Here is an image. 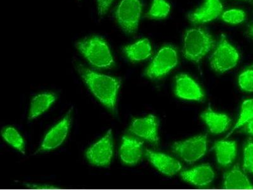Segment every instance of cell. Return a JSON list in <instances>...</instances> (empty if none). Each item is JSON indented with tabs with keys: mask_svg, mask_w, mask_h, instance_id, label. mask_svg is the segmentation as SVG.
Segmentation results:
<instances>
[{
	"mask_svg": "<svg viewBox=\"0 0 253 190\" xmlns=\"http://www.w3.org/2000/svg\"><path fill=\"white\" fill-rule=\"evenodd\" d=\"M207 135L196 136L184 141L174 142L171 149L187 164H193L207 152Z\"/></svg>",
	"mask_w": 253,
	"mask_h": 190,
	"instance_id": "cell-5",
	"label": "cell"
},
{
	"mask_svg": "<svg viewBox=\"0 0 253 190\" xmlns=\"http://www.w3.org/2000/svg\"><path fill=\"white\" fill-rule=\"evenodd\" d=\"M216 159L219 164L227 166L233 163L237 155V143L234 141L220 140L214 142Z\"/></svg>",
	"mask_w": 253,
	"mask_h": 190,
	"instance_id": "cell-19",
	"label": "cell"
},
{
	"mask_svg": "<svg viewBox=\"0 0 253 190\" xmlns=\"http://www.w3.org/2000/svg\"><path fill=\"white\" fill-rule=\"evenodd\" d=\"M238 83L244 91L253 92V65L242 72L239 76Z\"/></svg>",
	"mask_w": 253,
	"mask_h": 190,
	"instance_id": "cell-25",
	"label": "cell"
},
{
	"mask_svg": "<svg viewBox=\"0 0 253 190\" xmlns=\"http://www.w3.org/2000/svg\"><path fill=\"white\" fill-rule=\"evenodd\" d=\"M115 0H96L97 7H98V13L99 17H103L114 3Z\"/></svg>",
	"mask_w": 253,
	"mask_h": 190,
	"instance_id": "cell-27",
	"label": "cell"
},
{
	"mask_svg": "<svg viewBox=\"0 0 253 190\" xmlns=\"http://www.w3.org/2000/svg\"><path fill=\"white\" fill-rule=\"evenodd\" d=\"M177 63L178 56L175 49L169 47L162 48L147 69L146 74L151 79L160 78L168 74Z\"/></svg>",
	"mask_w": 253,
	"mask_h": 190,
	"instance_id": "cell-8",
	"label": "cell"
},
{
	"mask_svg": "<svg viewBox=\"0 0 253 190\" xmlns=\"http://www.w3.org/2000/svg\"><path fill=\"white\" fill-rule=\"evenodd\" d=\"M129 131L132 134L157 145L159 142L158 123L157 117L150 114L143 118L135 119L132 122Z\"/></svg>",
	"mask_w": 253,
	"mask_h": 190,
	"instance_id": "cell-10",
	"label": "cell"
},
{
	"mask_svg": "<svg viewBox=\"0 0 253 190\" xmlns=\"http://www.w3.org/2000/svg\"><path fill=\"white\" fill-rule=\"evenodd\" d=\"M184 182L194 186L203 187L210 184L214 179V173L209 164H203L180 173Z\"/></svg>",
	"mask_w": 253,
	"mask_h": 190,
	"instance_id": "cell-15",
	"label": "cell"
},
{
	"mask_svg": "<svg viewBox=\"0 0 253 190\" xmlns=\"http://www.w3.org/2000/svg\"><path fill=\"white\" fill-rule=\"evenodd\" d=\"M146 156L151 164L165 175L172 176L181 170L182 165L180 162L166 153L146 149Z\"/></svg>",
	"mask_w": 253,
	"mask_h": 190,
	"instance_id": "cell-13",
	"label": "cell"
},
{
	"mask_svg": "<svg viewBox=\"0 0 253 190\" xmlns=\"http://www.w3.org/2000/svg\"><path fill=\"white\" fill-rule=\"evenodd\" d=\"M243 169L253 174V142L249 140L244 149Z\"/></svg>",
	"mask_w": 253,
	"mask_h": 190,
	"instance_id": "cell-26",
	"label": "cell"
},
{
	"mask_svg": "<svg viewBox=\"0 0 253 190\" xmlns=\"http://www.w3.org/2000/svg\"><path fill=\"white\" fill-rule=\"evenodd\" d=\"M223 186L227 189H252L253 185L250 182L238 164L228 172L223 179Z\"/></svg>",
	"mask_w": 253,
	"mask_h": 190,
	"instance_id": "cell-17",
	"label": "cell"
},
{
	"mask_svg": "<svg viewBox=\"0 0 253 190\" xmlns=\"http://www.w3.org/2000/svg\"><path fill=\"white\" fill-rule=\"evenodd\" d=\"M221 19L227 23L239 24L245 21L246 13L239 9H231L223 13Z\"/></svg>",
	"mask_w": 253,
	"mask_h": 190,
	"instance_id": "cell-24",
	"label": "cell"
},
{
	"mask_svg": "<svg viewBox=\"0 0 253 190\" xmlns=\"http://www.w3.org/2000/svg\"><path fill=\"white\" fill-rule=\"evenodd\" d=\"M223 9L220 0H205L200 8L189 15L188 19L193 23H207L216 19L221 14Z\"/></svg>",
	"mask_w": 253,
	"mask_h": 190,
	"instance_id": "cell-14",
	"label": "cell"
},
{
	"mask_svg": "<svg viewBox=\"0 0 253 190\" xmlns=\"http://www.w3.org/2000/svg\"><path fill=\"white\" fill-rule=\"evenodd\" d=\"M113 155L114 142L112 129L107 131L102 139L90 146L85 152L88 162L97 167H109Z\"/></svg>",
	"mask_w": 253,
	"mask_h": 190,
	"instance_id": "cell-6",
	"label": "cell"
},
{
	"mask_svg": "<svg viewBox=\"0 0 253 190\" xmlns=\"http://www.w3.org/2000/svg\"><path fill=\"white\" fill-rule=\"evenodd\" d=\"M141 13V0H122L117 6L115 17L122 30L132 35L138 30Z\"/></svg>",
	"mask_w": 253,
	"mask_h": 190,
	"instance_id": "cell-4",
	"label": "cell"
},
{
	"mask_svg": "<svg viewBox=\"0 0 253 190\" xmlns=\"http://www.w3.org/2000/svg\"><path fill=\"white\" fill-rule=\"evenodd\" d=\"M246 130H247L248 133L249 134L253 136V119L248 123Z\"/></svg>",
	"mask_w": 253,
	"mask_h": 190,
	"instance_id": "cell-28",
	"label": "cell"
},
{
	"mask_svg": "<svg viewBox=\"0 0 253 190\" xmlns=\"http://www.w3.org/2000/svg\"><path fill=\"white\" fill-rule=\"evenodd\" d=\"M73 109V107L70 108L64 118L47 133L42 142V145L34 155L53 150L63 143L66 139L71 128L72 122V113Z\"/></svg>",
	"mask_w": 253,
	"mask_h": 190,
	"instance_id": "cell-9",
	"label": "cell"
},
{
	"mask_svg": "<svg viewBox=\"0 0 253 190\" xmlns=\"http://www.w3.org/2000/svg\"><path fill=\"white\" fill-rule=\"evenodd\" d=\"M246 35L253 40V25L250 26L249 29L246 31Z\"/></svg>",
	"mask_w": 253,
	"mask_h": 190,
	"instance_id": "cell-29",
	"label": "cell"
},
{
	"mask_svg": "<svg viewBox=\"0 0 253 190\" xmlns=\"http://www.w3.org/2000/svg\"><path fill=\"white\" fill-rule=\"evenodd\" d=\"M119 154L124 164L135 166L143 155V142L134 137L124 136Z\"/></svg>",
	"mask_w": 253,
	"mask_h": 190,
	"instance_id": "cell-12",
	"label": "cell"
},
{
	"mask_svg": "<svg viewBox=\"0 0 253 190\" xmlns=\"http://www.w3.org/2000/svg\"><path fill=\"white\" fill-rule=\"evenodd\" d=\"M170 11V4L165 0H153L149 15L153 19H162L167 17Z\"/></svg>",
	"mask_w": 253,
	"mask_h": 190,
	"instance_id": "cell-23",
	"label": "cell"
},
{
	"mask_svg": "<svg viewBox=\"0 0 253 190\" xmlns=\"http://www.w3.org/2000/svg\"><path fill=\"white\" fill-rule=\"evenodd\" d=\"M56 95L53 93H43V94L36 95L32 99L30 114L28 119H35L42 115L51 107L56 101Z\"/></svg>",
	"mask_w": 253,
	"mask_h": 190,
	"instance_id": "cell-20",
	"label": "cell"
},
{
	"mask_svg": "<svg viewBox=\"0 0 253 190\" xmlns=\"http://www.w3.org/2000/svg\"><path fill=\"white\" fill-rule=\"evenodd\" d=\"M76 47L92 65L98 68H110L114 63L109 47L102 38L98 36L78 42Z\"/></svg>",
	"mask_w": 253,
	"mask_h": 190,
	"instance_id": "cell-2",
	"label": "cell"
},
{
	"mask_svg": "<svg viewBox=\"0 0 253 190\" xmlns=\"http://www.w3.org/2000/svg\"><path fill=\"white\" fill-rule=\"evenodd\" d=\"M214 40L211 35L202 29H191L186 31L182 53L186 59L194 63L202 60L213 47Z\"/></svg>",
	"mask_w": 253,
	"mask_h": 190,
	"instance_id": "cell-3",
	"label": "cell"
},
{
	"mask_svg": "<svg viewBox=\"0 0 253 190\" xmlns=\"http://www.w3.org/2000/svg\"><path fill=\"white\" fill-rule=\"evenodd\" d=\"M78 71L84 83L94 96L105 107L114 111L117 94L121 87L119 81L112 77L98 73L87 68L79 67Z\"/></svg>",
	"mask_w": 253,
	"mask_h": 190,
	"instance_id": "cell-1",
	"label": "cell"
},
{
	"mask_svg": "<svg viewBox=\"0 0 253 190\" xmlns=\"http://www.w3.org/2000/svg\"><path fill=\"white\" fill-rule=\"evenodd\" d=\"M239 59L237 49L222 35L220 42L211 56V69L217 72H225L236 66Z\"/></svg>",
	"mask_w": 253,
	"mask_h": 190,
	"instance_id": "cell-7",
	"label": "cell"
},
{
	"mask_svg": "<svg viewBox=\"0 0 253 190\" xmlns=\"http://www.w3.org/2000/svg\"><path fill=\"white\" fill-rule=\"evenodd\" d=\"M201 117L209 127L210 132L216 135L225 132L231 122V119L227 115L212 110L203 112Z\"/></svg>",
	"mask_w": 253,
	"mask_h": 190,
	"instance_id": "cell-16",
	"label": "cell"
},
{
	"mask_svg": "<svg viewBox=\"0 0 253 190\" xmlns=\"http://www.w3.org/2000/svg\"><path fill=\"white\" fill-rule=\"evenodd\" d=\"M175 94L178 98L187 100L201 101L205 96L198 84L186 74L176 76Z\"/></svg>",
	"mask_w": 253,
	"mask_h": 190,
	"instance_id": "cell-11",
	"label": "cell"
},
{
	"mask_svg": "<svg viewBox=\"0 0 253 190\" xmlns=\"http://www.w3.org/2000/svg\"><path fill=\"white\" fill-rule=\"evenodd\" d=\"M123 52L132 62H139L150 57L152 49L150 40L144 38L124 47Z\"/></svg>",
	"mask_w": 253,
	"mask_h": 190,
	"instance_id": "cell-18",
	"label": "cell"
},
{
	"mask_svg": "<svg viewBox=\"0 0 253 190\" xmlns=\"http://www.w3.org/2000/svg\"><path fill=\"white\" fill-rule=\"evenodd\" d=\"M1 135L4 141L8 142L10 146L17 149L22 154H26V146H25L24 140L22 139V136L14 128L10 126L4 128L1 131Z\"/></svg>",
	"mask_w": 253,
	"mask_h": 190,
	"instance_id": "cell-21",
	"label": "cell"
},
{
	"mask_svg": "<svg viewBox=\"0 0 253 190\" xmlns=\"http://www.w3.org/2000/svg\"><path fill=\"white\" fill-rule=\"evenodd\" d=\"M253 119V98L246 99L243 101L241 106V111L240 116L238 121H237L236 126H234L233 130L231 132L229 133L227 136V138L234 133L235 130L241 128V126L245 125V124L249 123Z\"/></svg>",
	"mask_w": 253,
	"mask_h": 190,
	"instance_id": "cell-22",
	"label": "cell"
}]
</instances>
